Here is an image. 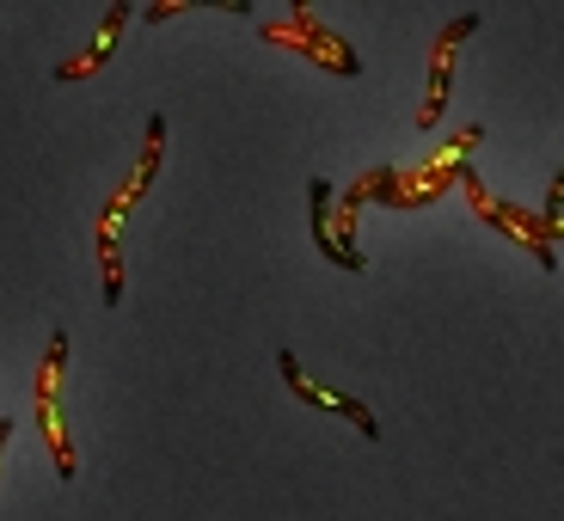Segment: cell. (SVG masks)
Instances as JSON below:
<instances>
[{
  "label": "cell",
  "instance_id": "277c9868",
  "mask_svg": "<svg viewBox=\"0 0 564 521\" xmlns=\"http://www.w3.org/2000/svg\"><path fill=\"white\" fill-rule=\"evenodd\" d=\"M123 25H129V0H117V7H111V19H105V31H99V43H93L86 56L62 62V68H56V80H86L93 68H105V62H111V50H117V37H123Z\"/></svg>",
  "mask_w": 564,
  "mask_h": 521
},
{
  "label": "cell",
  "instance_id": "9c48e42d",
  "mask_svg": "<svg viewBox=\"0 0 564 521\" xmlns=\"http://www.w3.org/2000/svg\"><path fill=\"white\" fill-rule=\"evenodd\" d=\"M7 436H13V423H7V417H0V442H7Z\"/></svg>",
  "mask_w": 564,
  "mask_h": 521
},
{
  "label": "cell",
  "instance_id": "ba28073f",
  "mask_svg": "<svg viewBox=\"0 0 564 521\" xmlns=\"http://www.w3.org/2000/svg\"><path fill=\"white\" fill-rule=\"evenodd\" d=\"M558 215H564V172L552 178V209H546V227H558Z\"/></svg>",
  "mask_w": 564,
  "mask_h": 521
},
{
  "label": "cell",
  "instance_id": "5b68a950",
  "mask_svg": "<svg viewBox=\"0 0 564 521\" xmlns=\"http://www.w3.org/2000/svg\"><path fill=\"white\" fill-rule=\"evenodd\" d=\"M160 148H166V123H160V117H154V123H148V148H141V166H135V178H129V191H123V197L111 203V209H105V215H111V221H123V215H129V209H135V203H141V191L154 184V172H160Z\"/></svg>",
  "mask_w": 564,
  "mask_h": 521
},
{
  "label": "cell",
  "instance_id": "6da1fadb",
  "mask_svg": "<svg viewBox=\"0 0 564 521\" xmlns=\"http://www.w3.org/2000/svg\"><path fill=\"white\" fill-rule=\"evenodd\" d=\"M62 362H68V332H56V338H50V356H43V368H37V423H43V436H50L56 473H62V479H74V448L62 442V423H56V381H62Z\"/></svg>",
  "mask_w": 564,
  "mask_h": 521
},
{
  "label": "cell",
  "instance_id": "52a82bcc",
  "mask_svg": "<svg viewBox=\"0 0 564 521\" xmlns=\"http://www.w3.org/2000/svg\"><path fill=\"white\" fill-rule=\"evenodd\" d=\"M99 258H105V301H123V264H117V221H99Z\"/></svg>",
  "mask_w": 564,
  "mask_h": 521
},
{
  "label": "cell",
  "instance_id": "7a4b0ae2",
  "mask_svg": "<svg viewBox=\"0 0 564 521\" xmlns=\"http://www.w3.org/2000/svg\"><path fill=\"white\" fill-rule=\"evenodd\" d=\"M473 31H479V13H460V19H448V25H442L436 68H430V99H423V111H417V129H430L442 117V105H448V74H454V43H466Z\"/></svg>",
  "mask_w": 564,
  "mask_h": 521
},
{
  "label": "cell",
  "instance_id": "8992f818",
  "mask_svg": "<svg viewBox=\"0 0 564 521\" xmlns=\"http://www.w3.org/2000/svg\"><path fill=\"white\" fill-rule=\"evenodd\" d=\"M307 197H313V240H319V252H325V258H338V264H344L338 234H332V184L313 178V184H307Z\"/></svg>",
  "mask_w": 564,
  "mask_h": 521
},
{
  "label": "cell",
  "instance_id": "3957f363",
  "mask_svg": "<svg viewBox=\"0 0 564 521\" xmlns=\"http://www.w3.org/2000/svg\"><path fill=\"white\" fill-rule=\"evenodd\" d=\"M276 368H282V381L295 387V393H301V399H307V405H338V411H344V417H356V423H362V436H368V442L381 436V423L368 417V405H356V399H344V393H325V387H313V381H301V368H295V356H289V350H282V356H276Z\"/></svg>",
  "mask_w": 564,
  "mask_h": 521
}]
</instances>
